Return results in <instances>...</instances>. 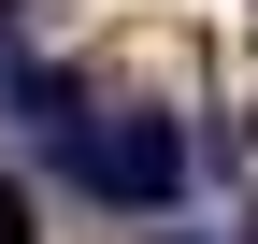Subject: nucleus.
Instances as JSON below:
<instances>
[{
	"label": "nucleus",
	"mask_w": 258,
	"mask_h": 244,
	"mask_svg": "<svg viewBox=\"0 0 258 244\" xmlns=\"http://www.w3.org/2000/svg\"><path fill=\"white\" fill-rule=\"evenodd\" d=\"M57 172H72V187H101L115 216H158V201L186 187V130H172V115H101Z\"/></svg>",
	"instance_id": "1"
},
{
	"label": "nucleus",
	"mask_w": 258,
	"mask_h": 244,
	"mask_svg": "<svg viewBox=\"0 0 258 244\" xmlns=\"http://www.w3.org/2000/svg\"><path fill=\"white\" fill-rule=\"evenodd\" d=\"M0 244H43V230H29V187H15V172H0Z\"/></svg>",
	"instance_id": "2"
},
{
	"label": "nucleus",
	"mask_w": 258,
	"mask_h": 244,
	"mask_svg": "<svg viewBox=\"0 0 258 244\" xmlns=\"http://www.w3.org/2000/svg\"><path fill=\"white\" fill-rule=\"evenodd\" d=\"M15 29H43V0H0V43H15Z\"/></svg>",
	"instance_id": "3"
},
{
	"label": "nucleus",
	"mask_w": 258,
	"mask_h": 244,
	"mask_svg": "<svg viewBox=\"0 0 258 244\" xmlns=\"http://www.w3.org/2000/svg\"><path fill=\"white\" fill-rule=\"evenodd\" d=\"M15 86H29V72H15V43H0V115H15Z\"/></svg>",
	"instance_id": "4"
},
{
	"label": "nucleus",
	"mask_w": 258,
	"mask_h": 244,
	"mask_svg": "<svg viewBox=\"0 0 258 244\" xmlns=\"http://www.w3.org/2000/svg\"><path fill=\"white\" fill-rule=\"evenodd\" d=\"M144 244H201V230H144Z\"/></svg>",
	"instance_id": "5"
},
{
	"label": "nucleus",
	"mask_w": 258,
	"mask_h": 244,
	"mask_svg": "<svg viewBox=\"0 0 258 244\" xmlns=\"http://www.w3.org/2000/svg\"><path fill=\"white\" fill-rule=\"evenodd\" d=\"M244 244H258V230H244Z\"/></svg>",
	"instance_id": "6"
}]
</instances>
